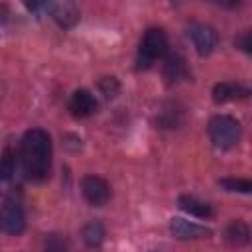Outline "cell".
<instances>
[{
    "label": "cell",
    "instance_id": "7",
    "mask_svg": "<svg viewBox=\"0 0 252 252\" xmlns=\"http://www.w3.org/2000/svg\"><path fill=\"white\" fill-rule=\"evenodd\" d=\"M43 10L61 28H73L81 18L79 8L73 2H49V4H43Z\"/></svg>",
    "mask_w": 252,
    "mask_h": 252
},
{
    "label": "cell",
    "instance_id": "6",
    "mask_svg": "<svg viewBox=\"0 0 252 252\" xmlns=\"http://www.w3.org/2000/svg\"><path fill=\"white\" fill-rule=\"evenodd\" d=\"M81 191L83 197L94 207H102L110 199V185L98 175H85L81 179Z\"/></svg>",
    "mask_w": 252,
    "mask_h": 252
},
{
    "label": "cell",
    "instance_id": "14",
    "mask_svg": "<svg viewBox=\"0 0 252 252\" xmlns=\"http://www.w3.org/2000/svg\"><path fill=\"white\" fill-rule=\"evenodd\" d=\"M224 238H226V242L228 244H232V246H244V244H248V240H250V228H248V224L244 222V220H232L228 226H226V230H224Z\"/></svg>",
    "mask_w": 252,
    "mask_h": 252
},
{
    "label": "cell",
    "instance_id": "16",
    "mask_svg": "<svg viewBox=\"0 0 252 252\" xmlns=\"http://www.w3.org/2000/svg\"><path fill=\"white\" fill-rule=\"evenodd\" d=\"M14 173H16V154L8 148L0 158V179L8 181L14 177Z\"/></svg>",
    "mask_w": 252,
    "mask_h": 252
},
{
    "label": "cell",
    "instance_id": "10",
    "mask_svg": "<svg viewBox=\"0 0 252 252\" xmlns=\"http://www.w3.org/2000/svg\"><path fill=\"white\" fill-rule=\"evenodd\" d=\"M187 77V63L179 53H169L163 61V79L169 85H175Z\"/></svg>",
    "mask_w": 252,
    "mask_h": 252
},
{
    "label": "cell",
    "instance_id": "15",
    "mask_svg": "<svg viewBox=\"0 0 252 252\" xmlns=\"http://www.w3.org/2000/svg\"><path fill=\"white\" fill-rule=\"evenodd\" d=\"M43 252H71V244L61 234H47L43 238Z\"/></svg>",
    "mask_w": 252,
    "mask_h": 252
},
{
    "label": "cell",
    "instance_id": "20",
    "mask_svg": "<svg viewBox=\"0 0 252 252\" xmlns=\"http://www.w3.org/2000/svg\"><path fill=\"white\" fill-rule=\"evenodd\" d=\"M8 16H10L8 8H6V6H0V24H4V22L8 20Z\"/></svg>",
    "mask_w": 252,
    "mask_h": 252
},
{
    "label": "cell",
    "instance_id": "18",
    "mask_svg": "<svg viewBox=\"0 0 252 252\" xmlns=\"http://www.w3.org/2000/svg\"><path fill=\"white\" fill-rule=\"evenodd\" d=\"M100 89H102V93L106 96H114V93L118 91V83L114 81V77H104L100 81Z\"/></svg>",
    "mask_w": 252,
    "mask_h": 252
},
{
    "label": "cell",
    "instance_id": "1",
    "mask_svg": "<svg viewBox=\"0 0 252 252\" xmlns=\"http://www.w3.org/2000/svg\"><path fill=\"white\" fill-rule=\"evenodd\" d=\"M20 163L28 179L43 181L51 171V138L41 128H32L20 142Z\"/></svg>",
    "mask_w": 252,
    "mask_h": 252
},
{
    "label": "cell",
    "instance_id": "11",
    "mask_svg": "<svg viewBox=\"0 0 252 252\" xmlns=\"http://www.w3.org/2000/svg\"><path fill=\"white\" fill-rule=\"evenodd\" d=\"M246 96H248V89L238 85V83H230V81L217 83L213 89L215 102H232V100H240Z\"/></svg>",
    "mask_w": 252,
    "mask_h": 252
},
{
    "label": "cell",
    "instance_id": "8",
    "mask_svg": "<svg viewBox=\"0 0 252 252\" xmlns=\"http://www.w3.org/2000/svg\"><path fill=\"white\" fill-rule=\"evenodd\" d=\"M96 98L91 91L87 89H77L71 98H69V112L75 116V118H87V116H93L96 112Z\"/></svg>",
    "mask_w": 252,
    "mask_h": 252
},
{
    "label": "cell",
    "instance_id": "19",
    "mask_svg": "<svg viewBox=\"0 0 252 252\" xmlns=\"http://www.w3.org/2000/svg\"><path fill=\"white\" fill-rule=\"evenodd\" d=\"M234 43H236L240 49H244L246 53H250V49H252V41H250V33H248V32H244L242 35H238V37L234 39Z\"/></svg>",
    "mask_w": 252,
    "mask_h": 252
},
{
    "label": "cell",
    "instance_id": "3",
    "mask_svg": "<svg viewBox=\"0 0 252 252\" xmlns=\"http://www.w3.org/2000/svg\"><path fill=\"white\" fill-rule=\"evenodd\" d=\"M240 134H242V126L234 116L217 114L209 120V138L220 150H228L236 146L240 140Z\"/></svg>",
    "mask_w": 252,
    "mask_h": 252
},
{
    "label": "cell",
    "instance_id": "4",
    "mask_svg": "<svg viewBox=\"0 0 252 252\" xmlns=\"http://www.w3.org/2000/svg\"><path fill=\"white\" fill-rule=\"evenodd\" d=\"M26 228V213L16 201H6L0 207V232L18 236Z\"/></svg>",
    "mask_w": 252,
    "mask_h": 252
},
{
    "label": "cell",
    "instance_id": "5",
    "mask_svg": "<svg viewBox=\"0 0 252 252\" xmlns=\"http://www.w3.org/2000/svg\"><path fill=\"white\" fill-rule=\"evenodd\" d=\"M189 37H191V41H193V45H195L199 55H209L219 45V33L209 24L193 22L189 26Z\"/></svg>",
    "mask_w": 252,
    "mask_h": 252
},
{
    "label": "cell",
    "instance_id": "13",
    "mask_svg": "<svg viewBox=\"0 0 252 252\" xmlns=\"http://www.w3.org/2000/svg\"><path fill=\"white\" fill-rule=\"evenodd\" d=\"M104 236H106V230H104V224L98 222V220H91L83 226L81 230V238L85 242V246L89 248H98L102 242H104Z\"/></svg>",
    "mask_w": 252,
    "mask_h": 252
},
{
    "label": "cell",
    "instance_id": "2",
    "mask_svg": "<svg viewBox=\"0 0 252 252\" xmlns=\"http://www.w3.org/2000/svg\"><path fill=\"white\" fill-rule=\"evenodd\" d=\"M167 51V35L161 28H150L138 47L136 67L138 69H150L159 57H163Z\"/></svg>",
    "mask_w": 252,
    "mask_h": 252
},
{
    "label": "cell",
    "instance_id": "9",
    "mask_svg": "<svg viewBox=\"0 0 252 252\" xmlns=\"http://www.w3.org/2000/svg\"><path fill=\"white\" fill-rule=\"evenodd\" d=\"M169 230L175 238L179 240H197V238H207L211 236V228H205L197 222H191L181 217H173L169 222Z\"/></svg>",
    "mask_w": 252,
    "mask_h": 252
},
{
    "label": "cell",
    "instance_id": "12",
    "mask_svg": "<svg viewBox=\"0 0 252 252\" xmlns=\"http://www.w3.org/2000/svg\"><path fill=\"white\" fill-rule=\"evenodd\" d=\"M177 205H179V209L183 213H187L191 217H197V219H209L213 215L211 205L201 201V199H197V197H193V195H181L177 199Z\"/></svg>",
    "mask_w": 252,
    "mask_h": 252
},
{
    "label": "cell",
    "instance_id": "17",
    "mask_svg": "<svg viewBox=\"0 0 252 252\" xmlns=\"http://www.w3.org/2000/svg\"><path fill=\"white\" fill-rule=\"evenodd\" d=\"M219 185H222L226 191H236V193H250L252 189V183L242 177H224L219 181Z\"/></svg>",
    "mask_w": 252,
    "mask_h": 252
}]
</instances>
